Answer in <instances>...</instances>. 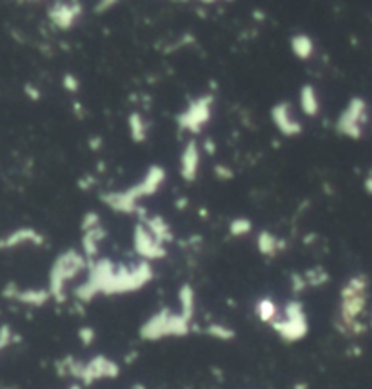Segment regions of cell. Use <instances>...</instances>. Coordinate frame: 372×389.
<instances>
[{
	"label": "cell",
	"mask_w": 372,
	"mask_h": 389,
	"mask_svg": "<svg viewBox=\"0 0 372 389\" xmlns=\"http://www.w3.org/2000/svg\"><path fill=\"white\" fill-rule=\"evenodd\" d=\"M368 122V106L361 97H352L336 121V131L347 139L359 140Z\"/></svg>",
	"instance_id": "52a82bcc"
},
{
	"label": "cell",
	"mask_w": 372,
	"mask_h": 389,
	"mask_svg": "<svg viewBox=\"0 0 372 389\" xmlns=\"http://www.w3.org/2000/svg\"><path fill=\"white\" fill-rule=\"evenodd\" d=\"M273 332L278 333V336L284 342L294 344L300 342L309 333V320H307L305 308L300 300H291L284 308V313L270 324Z\"/></svg>",
	"instance_id": "8992f818"
},
{
	"label": "cell",
	"mask_w": 372,
	"mask_h": 389,
	"mask_svg": "<svg viewBox=\"0 0 372 389\" xmlns=\"http://www.w3.org/2000/svg\"><path fill=\"white\" fill-rule=\"evenodd\" d=\"M178 302H180V313L191 322L193 317H195L196 293L189 284H184V286L180 287V291H178Z\"/></svg>",
	"instance_id": "ffe728a7"
},
{
	"label": "cell",
	"mask_w": 372,
	"mask_h": 389,
	"mask_svg": "<svg viewBox=\"0 0 372 389\" xmlns=\"http://www.w3.org/2000/svg\"><path fill=\"white\" fill-rule=\"evenodd\" d=\"M88 266V259H85L84 253H80L76 250H67L64 251L62 255H58L53 268H51V275H49V293H51V296L57 302H64L67 295V282L75 280L82 271H85Z\"/></svg>",
	"instance_id": "277c9868"
},
{
	"label": "cell",
	"mask_w": 372,
	"mask_h": 389,
	"mask_svg": "<svg viewBox=\"0 0 372 389\" xmlns=\"http://www.w3.org/2000/svg\"><path fill=\"white\" fill-rule=\"evenodd\" d=\"M131 389H146V388H144V385H142V384H135V385H133V388H131Z\"/></svg>",
	"instance_id": "8d00e7d4"
},
{
	"label": "cell",
	"mask_w": 372,
	"mask_h": 389,
	"mask_svg": "<svg viewBox=\"0 0 372 389\" xmlns=\"http://www.w3.org/2000/svg\"><path fill=\"white\" fill-rule=\"evenodd\" d=\"M69 389H84V388H82V384H73Z\"/></svg>",
	"instance_id": "d590c367"
},
{
	"label": "cell",
	"mask_w": 372,
	"mask_h": 389,
	"mask_svg": "<svg viewBox=\"0 0 372 389\" xmlns=\"http://www.w3.org/2000/svg\"><path fill=\"white\" fill-rule=\"evenodd\" d=\"M300 108L310 118L319 113V97L315 86L305 84L300 90Z\"/></svg>",
	"instance_id": "e0dca14e"
},
{
	"label": "cell",
	"mask_w": 372,
	"mask_h": 389,
	"mask_svg": "<svg viewBox=\"0 0 372 389\" xmlns=\"http://www.w3.org/2000/svg\"><path fill=\"white\" fill-rule=\"evenodd\" d=\"M254 313H256L258 320L263 324H273L276 320V318L280 317V308L278 304H276L275 300L269 299V296H263V299H260L256 302V306H254Z\"/></svg>",
	"instance_id": "ac0fdd59"
},
{
	"label": "cell",
	"mask_w": 372,
	"mask_h": 389,
	"mask_svg": "<svg viewBox=\"0 0 372 389\" xmlns=\"http://www.w3.org/2000/svg\"><path fill=\"white\" fill-rule=\"evenodd\" d=\"M202 149H205V151H207L209 155H213V153H214V144L207 139L204 142V146H202Z\"/></svg>",
	"instance_id": "d6a6232c"
},
{
	"label": "cell",
	"mask_w": 372,
	"mask_h": 389,
	"mask_svg": "<svg viewBox=\"0 0 372 389\" xmlns=\"http://www.w3.org/2000/svg\"><path fill=\"white\" fill-rule=\"evenodd\" d=\"M167 173L162 166H151L146 171L144 179L138 184H135L133 188H128L124 191H109L102 195V202L107 207L118 211V213H125V215H133V213H142L138 202L142 198L155 195L162 186H164Z\"/></svg>",
	"instance_id": "7a4b0ae2"
},
{
	"label": "cell",
	"mask_w": 372,
	"mask_h": 389,
	"mask_svg": "<svg viewBox=\"0 0 372 389\" xmlns=\"http://www.w3.org/2000/svg\"><path fill=\"white\" fill-rule=\"evenodd\" d=\"M82 11L84 8H82L80 0H55L48 9V18L55 27L67 32L78 22Z\"/></svg>",
	"instance_id": "30bf717a"
},
{
	"label": "cell",
	"mask_w": 372,
	"mask_h": 389,
	"mask_svg": "<svg viewBox=\"0 0 372 389\" xmlns=\"http://www.w3.org/2000/svg\"><path fill=\"white\" fill-rule=\"evenodd\" d=\"M13 2H17V4H39L42 0H13Z\"/></svg>",
	"instance_id": "836d02e7"
},
{
	"label": "cell",
	"mask_w": 372,
	"mask_h": 389,
	"mask_svg": "<svg viewBox=\"0 0 372 389\" xmlns=\"http://www.w3.org/2000/svg\"><path fill=\"white\" fill-rule=\"evenodd\" d=\"M364 188L368 195H372V173L367 175V179H365V182H364Z\"/></svg>",
	"instance_id": "1f68e13d"
},
{
	"label": "cell",
	"mask_w": 372,
	"mask_h": 389,
	"mask_svg": "<svg viewBox=\"0 0 372 389\" xmlns=\"http://www.w3.org/2000/svg\"><path fill=\"white\" fill-rule=\"evenodd\" d=\"M104 238H106V229L104 226H95L91 229H85L84 237H82V253L88 260L98 259L100 253V246H102Z\"/></svg>",
	"instance_id": "5bb4252c"
},
{
	"label": "cell",
	"mask_w": 372,
	"mask_h": 389,
	"mask_svg": "<svg viewBox=\"0 0 372 389\" xmlns=\"http://www.w3.org/2000/svg\"><path fill=\"white\" fill-rule=\"evenodd\" d=\"M153 277H155V271H153L149 260H140V262L131 266H116L109 280H107L106 287H104L102 295L113 296L135 293V291L146 287L153 280Z\"/></svg>",
	"instance_id": "3957f363"
},
{
	"label": "cell",
	"mask_w": 372,
	"mask_h": 389,
	"mask_svg": "<svg viewBox=\"0 0 372 389\" xmlns=\"http://www.w3.org/2000/svg\"><path fill=\"white\" fill-rule=\"evenodd\" d=\"M253 231V222L245 217H238V219H233L229 222V233L233 237L236 238H242L245 235Z\"/></svg>",
	"instance_id": "cb8c5ba5"
},
{
	"label": "cell",
	"mask_w": 372,
	"mask_h": 389,
	"mask_svg": "<svg viewBox=\"0 0 372 389\" xmlns=\"http://www.w3.org/2000/svg\"><path fill=\"white\" fill-rule=\"evenodd\" d=\"M142 222L146 224L147 229H149L156 238H158L162 244H169V242H173L174 235H173V229L169 226L167 220L164 217L160 215H153V217H147L146 213L142 215Z\"/></svg>",
	"instance_id": "9a60e30c"
},
{
	"label": "cell",
	"mask_w": 372,
	"mask_h": 389,
	"mask_svg": "<svg viewBox=\"0 0 372 389\" xmlns=\"http://www.w3.org/2000/svg\"><path fill=\"white\" fill-rule=\"evenodd\" d=\"M291 50L300 60H309L315 55V41L307 33H296L291 36Z\"/></svg>",
	"instance_id": "d6986e66"
},
{
	"label": "cell",
	"mask_w": 372,
	"mask_h": 389,
	"mask_svg": "<svg viewBox=\"0 0 372 389\" xmlns=\"http://www.w3.org/2000/svg\"><path fill=\"white\" fill-rule=\"evenodd\" d=\"M133 247L135 253H137L140 259L149 260V262H153V260H162L167 255L165 244H162V242L147 229V226L144 222H138L137 226H135Z\"/></svg>",
	"instance_id": "9c48e42d"
},
{
	"label": "cell",
	"mask_w": 372,
	"mask_h": 389,
	"mask_svg": "<svg viewBox=\"0 0 372 389\" xmlns=\"http://www.w3.org/2000/svg\"><path fill=\"white\" fill-rule=\"evenodd\" d=\"M191 329V322L180 311L173 313L164 308L151 315L140 327V336L147 342L169 339V336H186Z\"/></svg>",
	"instance_id": "5b68a950"
},
{
	"label": "cell",
	"mask_w": 372,
	"mask_h": 389,
	"mask_svg": "<svg viewBox=\"0 0 372 389\" xmlns=\"http://www.w3.org/2000/svg\"><path fill=\"white\" fill-rule=\"evenodd\" d=\"M118 0H98V4L95 6V13H106L111 8H115Z\"/></svg>",
	"instance_id": "f546056e"
},
{
	"label": "cell",
	"mask_w": 372,
	"mask_h": 389,
	"mask_svg": "<svg viewBox=\"0 0 372 389\" xmlns=\"http://www.w3.org/2000/svg\"><path fill=\"white\" fill-rule=\"evenodd\" d=\"M214 173H216L218 177H220V179H230V177H233V171L226 170V168H223V166H218L216 170H214Z\"/></svg>",
	"instance_id": "4dcf8cb0"
},
{
	"label": "cell",
	"mask_w": 372,
	"mask_h": 389,
	"mask_svg": "<svg viewBox=\"0 0 372 389\" xmlns=\"http://www.w3.org/2000/svg\"><path fill=\"white\" fill-rule=\"evenodd\" d=\"M78 339H80V342H82V344H84V346H91L95 342V339H97V332H95V329L91 326L80 327Z\"/></svg>",
	"instance_id": "484cf974"
},
{
	"label": "cell",
	"mask_w": 372,
	"mask_h": 389,
	"mask_svg": "<svg viewBox=\"0 0 372 389\" xmlns=\"http://www.w3.org/2000/svg\"><path fill=\"white\" fill-rule=\"evenodd\" d=\"M207 335H211L213 339H218V340H223V342H227V340H233L236 336L235 329L229 326H223V324H211V326H207Z\"/></svg>",
	"instance_id": "d4e9b609"
},
{
	"label": "cell",
	"mask_w": 372,
	"mask_h": 389,
	"mask_svg": "<svg viewBox=\"0 0 372 389\" xmlns=\"http://www.w3.org/2000/svg\"><path fill=\"white\" fill-rule=\"evenodd\" d=\"M200 161H202V151L196 140H189L180 157V175L186 182H195L200 171Z\"/></svg>",
	"instance_id": "4fadbf2b"
},
{
	"label": "cell",
	"mask_w": 372,
	"mask_h": 389,
	"mask_svg": "<svg viewBox=\"0 0 372 389\" xmlns=\"http://www.w3.org/2000/svg\"><path fill=\"white\" fill-rule=\"evenodd\" d=\"M178 2H184V0H178ZM200 2H205V4H213L216 0H200Z\"/></svg>",
	"instance_id": "e575fe53"
},
{
	"label": "cell",
	"mask_w": 372,
	"mask_h": 389,
	"mask_svg": "<svg viewBox=\"0 0 372 389\" xmlns=\"http://www.w3.org/2000/svg\"><path fill=\"white\" fill-rule=\"evenodd\" d=\"M256 246L258 251H260L263 257H276L280 251L285 250V242L276 237V235H273L270 231H261L260 235H258Z\"/></svg>",
	"instance_id": "2e32d148"
},
{
	"label": "cell",
	"mask_w": 372,
	"mask_h": 389,
	"mask_svg": "<svg viewBox=\"0 0 372 389\" xmlns=\"http://www.w3.org/2000/svg\"><path fill=\"white\" fill-rule=\"evenodd\" d=\"M128 128H129V135L135 142H144L147 139V124L144 121V116L140 113H131L128 118Z\"/></svg>",
	"instance_id": "7402d4cb"
},
{
	"label": "cell",
	"mask_w": 372,
	"mask_h": 389,
	"mask_svg": "<svg viewBox=\"0 0 372 389\" xmlns=\"http://www.w3.org/2000/svg\"><path fill=\"white\" fill-rule=\"evenodd\" d=\"M291 282H293V291L294 293H301V291L305 289L307 287V282H305V277H303V273H293L291 275Z\"/></svg>",
	"instance_id": "f1b7e54d"
},
{
	"label": "cell",
	"mask_w": 372,
	"mask_h": 389,
	"mask_svg": "<svg viewBox=\"0 0 372 389\" xmlns=\"http://www.w3.org/2000/svg\"><path fill=\"white\" fill-rule=\"evenodd\" d=\"M213 104V95H202L193 102H189V106L177 116L178 128L182 131H187V133H200L211 121Z\"/></svg>",
	"instance_id": "ba28073f"
},
{
	"label": "cell",
	"mask_w": 372,
	"mask_h": 389,
	"mask_svg": "<svg viewBox=\"0 0 372 389\" xmlns=\"http://www.w3.org/2000/svg\"><path fill=\"white\" fill-rule=\"evenodd\" d=\"M371 327H372V322H371Z\"/></svg>",
	"instance_id": "74e56055"
},
{
	"label": "cell",
	"mask_w": 372,
	"mask_h": 389,
	"mask_svg": "<svg viewBox=\"0 0 372 389\" xmlns=\"http://www.w3.org/2000/svg\"><path fill=\"white\" fill-rule=\"evenodd\" d=\"M270 118H273V122H275L280 133L284 135V137H289V139L298 137V135H301V131H303L301 122L294 116L291 102L282 100V102L275 104L273 109H270Z\"/></svg>",
	"instance_id": "7c38bea8"
},
{
	"label": "cell",
	"mask_w": 372,
	"mask_h": 389,
	"mask_svg": "<svg viewBox=\"0 0 372 389\" xmlns=\"http://www.w3.org/2000/svg\"><path fill=\"white\" fill-rule=\"evenodd\" d=\"M64 88H66L67 91H71V93H76L80 88L78 79H76L73 73H66V75H64Z\"/></svg>",
	"instance_id": "83f0119b"
},
{
	"label": "cell",
	"mask_w": 372,
	"mask_h": 389,
	"mask_svg": "<svg viewBox=\"0 0 372 389\" xmlns=\"http://www.w3.org/2000/svg\"><path fill=\"white\" fill-rule=\"evenodd\" d=\"M100 224H102L100 215L95 213V211H89V213H85L84 215V219H82V231L95 228V226H100Z\"/></svg>",
	"instance_id": "4316f807"
},
{
	"label": "cell",
	"mask_w": 372,
	"mask_h": 389,
	"mask_svg": "<svg viewBox=\"0 0 372 389\" xmlns=\"http://www.w3.org/2000/svg\"><path fill=\"white\" fill-rule=\"evenodd\" d=\"M120 375V366L111 360V358L104 357V355H97L91 360L84 362V369L80 375V384L82 385H93L97 381H109V378H116Z\"/></svg>",
	"instance_id": "8fae6325"
},
{
	"label": "cell",
	"mask_w": 372,
	"mask_h": 389,
	"mask_svg": "<svg viewBox=\"0 0 372 389\" xmlns=\"http://www.w3.org/2000/svg\"><path fill=\"white\" fill-rule=\"evenodd\" d=\"M44 238L40 233H36L35 229L32 228H22L15 231L8 240L4 242L6 247H11V246H18V244H42Z\"/></svg>",
	"instance_id": "44dd1931"
},
{
	"label": "cell",
	"mask_w": 372,
	"mask_h": 389,
	"mask_svg": "<svg viewBox=\"0 0 372 389\" xmlns=\"http://www.w3.org/2000/svg\"><path fill=\"white\" fill-rule=\"evenodd\" d=\"M368 304L367 275H352L340 291V309H338L336 327L347 336H359L367 332L364 324L365 309Z\"/></svg>",
	"instance_id": "6da1fadb"
},
{
	"label": "cell",
	"mask_w": 372,
	"mask_h": 389,
	"mask_svg": "<svg viewBox=\"0 0 372 389\" xmlns=\"http://www.w3.org/2000/svg\"><path fill=\"white\" fill-rule=\"evenodd\" d=\"M303 277H305L307 286H310V287H322V286H325V284H327V282H329V278H331L324 268H310V269H307L305 273H303Z\"/></svg>",
	"instance_id": "603a6c76"
}]
</instances>
